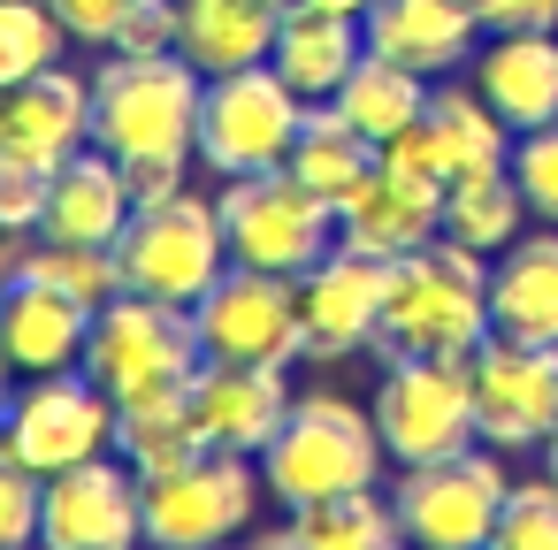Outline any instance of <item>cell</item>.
Returning <instances> with one entry per match:
<instances>
[{"instance_id": "6da1fadb", "label": "cell", "mask_w": 558, "mask_h": 550, "mask_svg": "<svg viewBox=\"0 0 558 550\" xmlns=\"http://www.w3.org/2000/svg\"><path fill=\"white\" fill-rule=\"evenodd\" d=\"M383 428L375 405L344 398V390H299L276 443L260 451V481L283 512L322 504V497H352V489H383Z\"/></svg>"}, {"instance_id": "7a4b0ae2", "label": "cell", "mask_w": 558, "mask_h": 550, "mask_svg": "<svg viewBox=\"0 0 558 550\" xmlns=\"http://www.w3.org/2000/svg\"><path fill=\"white\" fill-rule=\"evenodd\" d=\"M489 260L428 237L421 253H405L390 268V298H383V359H466L489 337Z\"/></svg>"}, {"instance_id": "3957f363", "label": "cell", "mask_w": 558, "mask_h": 550, "mask_svg": "<svg viewBox=\"0 0 558 550\" xmlns=\"http://www.w3.org/2000/svg\"><path fill=\"white\" fill-rule=\"evenodd\" d=\"M207 77L184 54H108L93 70V146L116 161H192Z\"/></svg>"}, {"instance_id": "277c9868", "label": "cell", "mask_w": 558, "mask_h": 550, "mask_svg": "<svg viewBox=\"0 0 558 550\" xmlns=\"http://www.w3.org/2000/svg\"><path fill=\"white\" fill-rule=\"evenodd\" d=\"M138 481H146V550H230L268 497L260 459L215 443Z\"/></svg>"}, {"instance_id": "5b68a950", "label": "cell", "mask_w": 558, "mask_h": 550, "mask_svg": "<svg viewBox=\"0 0 558 550\" xmlns=\"http://www.w3.org/2000/svg\"><path fill=\"white\" fill-rule=\"evenodd\" d=\"M505 497H512V474H505V451H489V443H466L428 466H398V481H390L405 550H489Z\"/></svg>"}, {"instance_id": "8992f818", "label": "cell", "mask_w": 558, "mask_h": 550, "mask_svg": "<svg viewBox=\"0 0 558 550\" xmlns=\"http://www.w3.org/2000/svg\"><path fill=\"white\" fill-rule=\"evenodd\" d=\"M116 260H123V291L161 298V306H199L230 268L222 207L184 184L177 199H154L131 215V230L116 237Z\"/></svg>"}, {"instance_id": "52a82bcc", "label": "cell", "mask_w": 558, "mask_h": 550, "mask_svg": "<svg viewBox=\"0 0 558 550\" xmlns=\"http://www.w3.org/2000/svg\"><path fill=\"white\" fill-rule=\"evenodd\" d=\"M222 207V237L238 268H268V276H306L314 260L337 253V207L314 199L291 169H260V176H230L215 192Z\"/></svg>"}, {"instance_id": "ba28073f", "label": "cell", "mask_w": 558, "mask_h": 550, "mask_svg": "<svg viewBox=\"0 0 558 550\" xmlns=\"http://www.w3.org/2000/svg\"><path fill=\"white\" fill-rule=\"evenodd\" d=\"M199 321L192 306H161V298H108L93 314V337H85V375L123 405V398H146V390H177L199 375Z\"/></svg>"}, {"instance_id": "9c48e42d", "label": "cell", "mask_w": 558, "mask_h": 550, "mask_svg": "<svg viewBox=\"0 0 558 550\" xmlns=\"http://www.w3.org/2000/svg\"><path fill=\"white\" fill-rule=\"evenodd\" d=\"M306 123V100L268 70H230V77H207V100H199V161L230 184V176H260V169H283L291 161V138Z\"/></svg>"}, {"instance_id": "30bf717a", "label": "cell", "mask_w": 558, "mask_h": 550, "mask_svg": "<svg viewBox=\"0 0 558 550\" xmlns=\"http://www.w3.org/2000/svg\"><path fill=\"white\" fill-rule=\"evenodd\" d=\"M367 405H375L390 466H428V459H451V451L482 443L466 359H383V382H375Z\"/></svg>"}, {"instance_id": "8fae6325", "label": "cell", "mask_w": 558, "mask_h": 550, "mask_svg": "<svg viewBox=\"0 0 558 550\" xmlns=\"http://www.w3.org/2000/svg\"><path fill=\"white\" fill-rule=\"evenodd\" d=\"M0 443H9L32 474L85 466V459L116 451V398L85 367L32 375V382H16V405H9V420H0Z\"/></svg>"}, {"instance_id": "7c38bea8", "label": "cell", "mask_w": 558, "mask_h": 550, "mask_svg": "<svg viewBox=\"0 0 558 550\" xmlns=\"http://www.w3.org/2000/svg\"><path fill=\"white\" fill-rule=\"evenodd\" d=\"M474 375V436L489 451H543L558 428V352L520 337H482L466 352Z\"/></svg>"}, {"instance_id": "4fadbf2b", "label": "cell", "mask_w": 558, "mask_h": 550, "mask_svg": "<svg viewBox=\"0 0 558 550\" xmlns=\"http://www.w3.org/2000/svg\"><path fill=\"white\" fill-rule=\"evenodd\" d=\"M39 550H146V481L123 451L47 474Z\"/></svg>"}, {"instance_id": "5bb4252c", "label": "cell", "mask_w": 558, "mask_h": 550, "mask_svg": "<svg viewBox=\"0 0 558 550\" xmlns=\"http://www.w3.org/2000/svg\"><path fill=\"white\" fill-rule=\"evenodd\" d=\"M199 352L207 359H253V367H291L306 359V321H299V283L268 268H222V283L192 306Z\"/></svg>"}, {"instance_id": "9a60e30c", "label": "cell", "mask_w": 558, "mask_h": 550, "mask_svg": "<svg viewBox=\"0 0 558 550\" xmlns=\"http://www.w3.org/2000/svg\"><path fill=\"white\" fill-rule=\"evenodd\" d=\"M383 298H390V268L360 260V253H329L299 276V321H306V359H352L375 352L383 337Z\"/></svg>"}, {"instance_id": "2e32d148", "label": "cell", "mask_w": 558, "mask_h": 550, "mask_svg": "<svg viewBox=\"0 0 558 550\" xmlns=\"http://www.w3.org/2000/svg\"><path fill=\"white\" fill-rule=\"evenodd\" d=\"M291 367H253V359H199L192 375V413H199V436L215 451H245L260 459L291 413Z\"/></svg>"}, {"instance_id": "e0dca14e", "label": "cell", "mask_w": 558, "mask_h": 550, "mask_svg": "<svg viewBox=\"0 0 558 550\" xmlns=\"http://www.w3.org/2000/svg\"><path fill=\"white\" fill-rule=\"evenodd\" d=\"M85 146H93V77L54 62V70H39V77L0 93V154L62 169Z\"/></svg>"}, {"instance_id": "ac0fdd59", "label": "cell", "mask_w": 558, "mask_h": 550, "mask_svg": "<svg viewBox=\"0 0 558 550\" xmlns=\"http://www.w3.org/2000/svg\"><path fill=\"white\" fill-rule=\"evenodd\" d=\"M360 32H367V54L405 62L428 85L474 70V47H482V16L466 0H375L360 16Z\"/></svg>"}, {"instance_id": "d6986e66", "label": "cell", "mask_w": 558, "mask_h": 550, "mask_svg": "<svg viewBox=\"0 0 558 550\" xmlns=\"http://www.w3.org/2000/svg\"><path fill=\"white\" fill-rule=\"evenodd\" d=\"M85 337H93V306H77L70 291L39 276H16L0 291V359L16 367V382L85 367Z\"/></svg>"}, {"instance_id": "ffe728a7", "label": "cell", "mask_w": 558, "mask_h": 550, "mask_svg": "<svg viewBox=\"0 0 558 550\" xmlns=\"http://www.w3.org/2000/svg\"><path fill=\"white\" fill-rule=\"evenodd\" d=\"M428 237H444V199L421 192V184H405V176H390V169H375V176L337 207V245L360 253V260L398 268V260L421 253Z\"/></svg>"}, {"instance_id": "44dd1931", "label": "cell", "mask_w": 558, "mask_h": 550, "mask_svg": "<svg viewBox=\"0 0 558 550\" xmlns=\"http://www.w3.org/2000/svg\"><path fill=\"white\" fill-rule=\"evenodd\" d=\"M474 93L512 123V138L558 123V32H482Z\"/></svg>"}, {"instance_id": "7402d4cb", "label": "cell", "mask_w": 558, "mask_h": 550, "mask_svg": "<svg viewBox=\"0 0 558 550\" xmlns=\"http://www.w3.org/2000/svg\"><path fill=\"white\" fill-rule=\"evenodd\" d=\"M131 215H138V199H131L123 161L100 154V146H85V154H70V161L47 176V222H39V237H62V245H116V237L131 230Z\"/></svg>"}, {"instance_id": "603a6c76", "label": "cell", "mask_w": 558, "mask_h": 550, "mask_svg": "<svg viewBox=\"0 0 558 550\" xmlns=\"http://www.w3.org/2000/svg\"><path fill=\"white\" fill-rule=\"evenodd\" d=\"M291 0H177V54L199 77H230L276 54Z\"/></svg>"}, {"instance_id": "cb8c5ba5", "label": "cell", "mask_w": 558, "mask_h": 550, "mask_svg": "<svg viewBox=\"0 0 558 550\" xmlns=\"http://www.w3.org/2000/svg\"><path fill=\"white\" fill-rule=\"evenodd\" d=\"M489 321L497 337L558 352V222H535L520 245L489 260Z\"/></svg>"}, {"instance_id": "d4e9b609", "label": "cell", "mask_w": 558, "mask_h": 550, "mask_svg": "<svg viewBox=\"0 0 558 550\" xmlns=\"http://www.w3.org/2000/svg\"><path fill=\"white\" fill-rule=\"evenodd\" d=\"M367 54V32H360V16H329V9H291L283 16V32H276V54H268V70L306 100V108H322V100H337V85L352 77V62Z\"/></svg>"}, {"instance_id": "484cf974", "label": "cell", "mask_w": 558, "mask_h": 550, "mask_svg": "<svg viewBox=\"0 0 558 550\" xmlns=\"http://www.w3.org/2000/svg\"><path fill=\"white\" fill-rule=\"evenodd\" d=\"M314 199H329V207H344L375 169H383V146L375 138H360L329 100L322 108H306V123H299V138H291V161H283Z\"/></svg>"}, {"instance_id": "4316f807", "label": "cell", "mask_w": 558, "mask_h": 550, "mask_svg": "<svg viewBox=\"0 0 558 550\" xmlns=\"http://www.w3.org/2000/svg\"><path fill=\"white\" fill-rule=\"evenodd\" d=\"M428 77H413L405 62H390V54H360L352 62V77L337 85V115L360 131V138H375V146H390L398 131H413L421 115H428Z\"/></svg>"}, {"instance_id": "83f0119b", "label": "cell", "mask_w": 558, "mask_h": 550, "mask_svg": "<svg viewBox=\"0 0 558 550\" xmlns=\"http://www.w3.org/2000/svg\"><path fill=\"white\" fill-rule=\"evenodd\" d=\"M428 131H436V146H444L451 184L512 161V123H505V115H497L474 85H459V77H444V85L428 93Z\"/></svg>"}, {"instance_id": "f1b7e54d", "label": "cell", "mask_w": 558, "mask_h": 550, "mask_svg": "<svg viewBox=\"0 0 558 550\" xmlns=\"http://www.w3.org/2000/svg\"><path fill=\"white\" fill-rule=\"evenodd\" d=\"M527 230H535V215H527L512 169H482V176H459V184L444 192V237L466 245V253H482V260H497V253L520 245Z\"/></svg>"}, {"instance_id": "f546056e", "label": "cell", "mask_w": 558, "mask_h": 550, "mask_svg": "<svg viewBox=\"0 0 558 550\" xmlns=\"http://www.w3.org/2000/svg\"><path fill=\"white\" fill-rule=\"evenodd\" d=\"M116 451H123L138 474H161V466L207 451L199 413H192V382H177V390H146V398H123V405H116Z\"/></svg>"}, {"instance_id": "4dcf8cb0", "label": "cell", "mask_w": 558, "mask_h": 550, "mask_svg": "<svg viewBox=\"0 0 558 550\" xmlns=\"http://www.w3.org/2000/svg\"><path fill=\"white\" fill-rule=\"evenodd\" d=\"M283 542L291 550H405L398 512H390V489H352V497L299 504L283 520Z\"/></svg>"}, {"instance_id": "1f68e13d", "label": "cell", "mask_w": 558, "mask_h": 550, "mask_svg": "<svg viewBox=\"0 0 558 550\" xmlns=\"http://www.w3.org/2000/svg\"><path fill=\"white\" fill-rule=\"evenodd\" d=\"M16 276H39V283H54V291H70L77 306H108V298H123V260H116V245H62V237H39V245H24L16 253Z\"/></svg>"}, {"instance_id": "d6a6232c", "label": "cell", "mask_w": 558, "mask_h": 550, "mask_svg": "<svg viewBox=\"0 0 558 550\" xmlns=\"http://www.w3.org/2000/svg\"><path fill=\"white\" fill-rule=\"evenodd\" d=\"M62 47H70V32H62V16L47 0H0V93L54 70Z\"/></svg>"}, {"instance_id": "836d02e7", "label": "cell", "mask_w": 558, "mask_h": 550, "mask_svg": "<svg viewBox=\"0 0 558 550\" xmlns=\"http://www.w3.org/2000/svg\"><path fill=\"white\" fill-rule=\"evenodd\" d=\"M489 550H558V474H550V466L527 474V481H512Z\"/></svg>"}, {"instance_id": "e575fe53", "label": "cell", "mask_w": 558, "mask_h": 550, "mask_svg": "<svg viewBox=\"0 0 558 550\" xmlns=\"http://www.w3.org/2000/svg\"><path fill=\"white\" fill-rule=\"evenodd\" d=\"M505 169H512V184H520L527 215H535V222H558V123H535V131H520Z\"/></svg>"}, {"instance_id": "d590c367", "label": "cell", "mask_w": 558, "mask_h": 550, "mask_svg": "<svg viewBox=\"0 0 558 550\" xmlns=\"http://www.w3.org/2000/svg\"><path fill=\"white\" fill-rule=\"evenodd\" d=\"M39 497H47V474H32L0 443V550H39Z\"/></svg>"}, {"instance_id": "8d00e7d4", "label": "cell", "mask_w": 558, "mask_h": 550, "mask_svg": "<svg viewBox=\"0 0 558 550\" xmlns=\"http://www.w3.org/2000/svg\"><path fill=\"white\" fill-rule=\"evenodd\" d=\"M47 176L54 169L0 154V230H9V237H39V222H47Z\"/></svg>"}, {"instance_id": "74e56055", "label": "cell", "mask_w": 558, "mask_h": 550, "mask_svg": "<svg viewBox=\"0 0 558 550\" xmlns=\"http://www.w3.org/2000/svg\"><path fill=\"white\" fill-rule=\"evenodd\" d=\"M47 9L62 16V32H70L77 47H116L123 24L146 9V0H47Z\"/></svg>"}, {"instance_id": "f35d334b", "label": "cell", "mask_w": 558, "mask_h": 550, "mask_svg": "<svg viewBox=\"0 0 558 550\" xmlns=\"http://www.w3.org/2000/svg\"><path fill=\"white\" fill-rule=\"evenodd\" d=\"M108 54H177V0H146Z\"/></svg>"}, {"instance_id": "ab89813d", "label": "cell", "mask_w": 558, "mask_h": 550, "mask_svg": "<svg viewBox=\"0 0 558 550\" xmlns=\"http://www.w3.org/2000/svg\"><path fill=\"white\" fill-rule=\"evenodd\" d=\"M482 32H558V0H474Z\"/></svg>"}, {"instance_id": "60d3db41", "label": "cell", "mask_w": 558, "mask_h": 550, "mask_svg": "<svg viewBox=\"0 0 558 550\" xmlns=\"http://www.w3.org/2000/svg\"><path fill=\"white\" fill-rule=\"evenodd\" d=\"M184 169H192V161H123V176H131V199H138V207L177 199V192H184Z\"/></svg>"}, {"instance_id": "b9f144b4", "label": "cell", "mask_w": 558, "mask_h": 550, "mask_svg": "<svg viewBox=\"0 0 558 550\" xmlns=\"http://www.w3.org/2000/svg\"><path fill=\"white\" fill-rule=\"evenodd\" d=\"M291 9H329V16H367L375 0H291Z\"/></svg>"}, {"instance_id": "7bdbcfd3", "label": "cell", "mask_w": 558, "mask_h": 550, "mask_svg": "<svg viewBox=\"0 0 558 550\" xmlns=\"http://www.w3.org/2000/svg\"><path fill=\"white\" fill-rule=\"evenodd\" d=\"M16 283V245H9V230H0V291Z\"/></svg>"}, {"instance_id": "ee69618b", "label": "cell", "mask_w": 558, "mask_h": 550, "mask_svg": "<svg viewBox=\"0 0 558 550\" xmlns=\"http://www.w3.org/2000/svg\"><path fill=\"white\" fill-rule=\"evenodd\" d=\"M9 405H16V367L0 359V420H9Z\"/></svg>"}, {"instance_id": "f6af8a7d", "label": "cell", "mask_w": 558, "mask_h": 550, "mask_svg": "<svg viewBox=\"0 0 558 550\" xmlns=\"http://www.w3.org/2000/svg\"><path fill=\"white\" fill-rule=\"evenodd\" d=\"M245 550H291V542H283V527H276V535H260V542H245Z\"/></svg>"}, {"instance_id": "bcb514c9", "label": "cell", "mask_w": 558, "mask_h": 550, "mask_svg": "<svg viewBox=\"0 0 558 550\" xmlns=\"http://www.w3.org/2000/svg\"><path fill=\"white\" fill-rule=\"evenodd\" d=\"M543 466H550V474H558V428H550V443H543Z\"/></svg>"}, {"instance_id": "7dc6e473", "label": "cell", "mask_w": 558, "mask_h": 550, "mask_svg": "<svg viewBox=\"0 0 558 550\" xmlns=\"http://www.w3.org/2000/svg\"><path fill=\"white\" fill-rule=\"evenodd\" d=\"M466 9H474V0H466Z\"/></svg>"}]
</instances>
